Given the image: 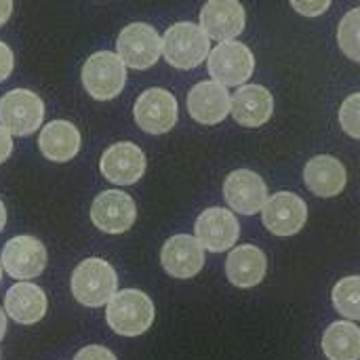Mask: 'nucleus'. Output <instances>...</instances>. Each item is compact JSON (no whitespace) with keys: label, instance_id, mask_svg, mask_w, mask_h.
Segmentation results:
<instances>
[{"label":"nucleus","instance_id":"nucleus-1","mask_svg":"<svg viewBox=\"0 0 360 360\" xmlns=\"http://www.w3.org/2000/svg\"><path fill=\"white\" fill-rule=\"evenodd\" d=\"M105 306L108 327L122 338L143 335L152 327L156 316L154 302L139 289L116 291Z\"/></svg>","mask_w":360,"mask_h":360},{"label":"nucleus","instance_id":"nucleus-2","mask_svg":"<svg viewBox=\"0 0 360 360\" xmlns=\"http://www.w3.org/2000/svg\"><path fill=\"white\" fill-rule=\"evenodd\" d=\"M72 295L86 308H101L118 291V274L110 262L101 257L82 259L70 278Z\"/></svg>","mask_w":360,"mask_h":360},{"label":"nucleus","instance_id":"nucleus-3","mask_svg":"<svg viewBox=\"0 0 360 360\" xmlns=\"http://www.w3.org/2000/svg\"><path fill=\"white\" fill-rule=\"evenodd\" d=\"M211 51V40L200 25L192 21H179L171 25L162 36V55L169 65L177 70L198 68Z\"/></svg>","mask_w":360,"mask_h":360},{"label":"nucleus","instance_id":"nucleus-4","mask_svg":"<svg viewBox=\"0 0 360 360\" xmlns=\"http://www.w3.org/2000/svg\"><path fill=\"white\" fill-rule=\"evenodd\" d=\"M209 63L207 70L211 78L219 84L228 86H240L245 84L255 70V57L253 51L238 42V40H224L207 55Z\"/></svg>","mask_w":360,"mask_h":360},{"label":"nucleus","instance_id":"nucleus-5","mask_svg":"<svg viewBox=\"0 0 360 360\" xmlns=\"http://www.w3.org/2000/svg\"><path fill=\"white\" fill-rule=\"evenodd\" d=\"M84 91L97 101H110L118 97L127 84V68L116 53H93L82 65Z\"/></svg>","mask_w":360,"mask_h":360},{"label":"nucleus","instance_id":"nucleus-6","mask_svg":"<svg viewBox=\"0 0 360 360\" xmlns=\"http://www.w3.org/2000/svg\"><path fill=\"white\" fill-rule=\"evenodd\" d=\"M116 55L124 63V68L148 70L156 65L162 55V38L148 23L141 21L129 23L118 34Z\"/></svg>","mask_w":360,"mask_h":360},{"label":"nucleus","instance_id":"nucleus-7","mask_svg":"<svg viewBox=\"0 0 360 360\" xmlns=\"http://www.w3.org/2000/svg\"><path fill=\"white\" fill-rule=\"evenodd\" d=\"M44 120L42 99L27 89H13L0 97V124L17 137H27Z\"/></svg>","mask_w":360,"mask_h":360},{"label":"nucleus","instance_id":"nucleus-8","mask_svg":"<svg viewBox=\"0 0 360 360\" xmlns=\"http://www.w3.org/2000/svg\"><path fill=\"white\" fill-rule=\"evenodd\" d=\"M133 116L141 131L150 135H162V133H169L177 124L179 105L173 93L160 86H154V89L143 91L137 97Z\"/></svg>","mask_w":360,"mask_h":360},{"label":"nucleus","instance_id":"nucleus-9","mask_svg":"<svg viewBox=\"0 0 360 360\" xmlns=\"http://www.w3.org/2000/svg\"><path fill=\"white\" fill-rule=\"evenodd\" d=\"M46 247L36 236H15L11 238L0 253V266L11 278L30 281L38 278L46 268Z\"/></svg>","mask_w":360,"mask_h":360},{"label":"nucleus","instance_id":"nucleus-10","mask_svg":"<svg viewBox=\"0 0 360 360\" xmlns=\"http://www.w3.org/2000/svg\"><path fill=\"white\" fill-rule=\"evenodd\" d=\"M137 219L135 200L122 190H105L91 205V221L105 234H124Z\"/></svg>","mask_w":360,"mask_h":360},{"label":"nucleus","instance_id":"nucleus-11","mask_svg":"<svg viewBox=\"0 0 360 360\" xmlns=\"http://www.w3.org/2000/svg\"><path fill=\"white\" fill-rule=\"evenodd\" d=\"M198 245L209 253H224L232 249L240 236V224L236 215L224 207L205 209L194 226Z\"/></svg>","mask_w":360,"mask_h":360},{"label":"nucleus","instance_id":"nucleus-12","mask_svg":"<svg viewBox=\"0 0 360 360\" xmlns=\"http://www.w3.org/2000/svg\"><path fill=\"white\" fill-rule=\"evenodd\" d=\"M262 219L274 236L287 238L297 234L306 226L308 205L302 196L293 192H276L274 196H268V200L264 202Z\"/></svg>","mask_w":360,"mask_h":360},{"label":"nucleus","instance_id":"nucleus-13","mask_svg":"<svg viewBox=\"0 0 360 360\" xmlns=\"http://www.w3.org/2000/svg\"><path fill=\"white\" fill-rule=\"evenodd\" d=\"M224 200L240 215H255L268 200V186L259 173L236 169L224 181Z\"/></svg>","mask_w":360,"mask_h":360},{"label":"nucleus","instance_id":"nucleus-14","mask_svg":"<svg viewBox=\"0 0 360 360\" xmlns=\"http://www.w3.org/2000/svg\"><path fill=\"white\" fill-rule=\"evenodd\" d=\"M146 154L133 141H118L110 146L99 160L101 175L116 186H133L146 173Z\"/></svg>","mask_w":360,"mask_h":360},{"label":"nucleus","instance_id":"nucleus-15","mask_svg":"<svg viewBox=\"0 0 360 360\" xmlns=\"http://www.w3.org/2000/svg\"><path fill=\"white\" fill-rule=\"evenodd\" d=\"M247 25V13L240 0H207L200 8V27L209 40H234Z\"/></svg>","mask_w":360,"mask_h":360},{"label":"nucleus","instance_id":"nucleus-16","mask_svg":"<svg viewBox=\"0 0 360 360\" xmlns=\"http://www.w3.org/2000/svg\"><path fill=\"white\" fill-rule=\"evenodd\" d=\"M160 264L173 278L188 281L196 276L205 266V249L190 234L171 236L160 251Z\"/></svg>","mask_w":360,"mask_h":360},{"label":"nucleus","instance_id":"nucleus-17","mask_svg":"<svg viewBox=\"0 0 360 360\" xmlns=\"http://www.w3.org/2000/svg\"><path fill=\"white\" fill-rule=\"evenodd\" d=\"M230 112L243 127H264L274 114V97L262 84H243L230 95Z\"/></svg>","mask_w":360,"mask_h":360},{"label":"nucleus","instance_id":"nucleus-18","mask_svg":"<svg viewBox=\"0 0 360 360\" xmlns=\"http://www.w3.org/2000/svg\"><path fill=\"white\" fill-rule=\"evenodd\" d=\"M188 112L200 124H219L230 114V93L215 80H202L188 93Z\"/></svg>","mask_w":360,"mask_h":360},{"label":"nucleus","instance_id":"nucleus-19","mask_svg":"<svg viewBox=\"0 0 360 360\" xmlns=\"http://www.w3.org/2000/svg\"><path fill=\"white\" fill-rule=\"evenodd\" d=\"M304 184L312 194H316L321 198H333L346 190L348 171H346L344 162L338 160L335 156L319 154L306 162Z\"/></svg>","mask_w":360,"mask_h":360},{"label":"nucleus","instance_id":"nucleus-20","mask_svg":"<svg viewBox=\"0 0 360 360\" xmlns=\"http://www.w3.org/2000/svg\"><path fill=\"white\" fill-rule=\"evenodd\" d=\"M49 308L44 291L30 283L17 281L4 295V314L19 325H36L44 319Z\"/></svg>","mask_w":360,"mask_h":360},{"label":"nucleus","instance_id":"nucleus-21","mask_svg":"<svg viewBox=\"0 0 360 360\" xmlns=\"http://www.w3.org/2000/svg\"><path fill=\"white\" fill-rule=\"evenodd\" d=\"M268 272V257L255 245H240L226 259V276L238 289L257 287Z\"/></svg>","mask_w":360,"mask_h":360},{"label":"nucleus","instance_id":"nucleus-22","mask_svg":"<svg viewBox=\"0 0 360 360\" xmlns=\"http://www.w3.org/2000/svg\"><path fill=\"white\" fill-rule=\"evenodd\" d=\"M38 150L53 162H68L80 152V131L70 120H53L42 127Z\"/></svg>","mask_w":360,"mask_h":360},{"label":"nucleus","instance_id":"nucleus-23","mask_svg":"<svg viewBox=\"0 0 360 360\" xmlns=\"http://www.w3.org/2000/svg\"><path fill=\"white\" fill-rule=\"evenodd\" d=\"M323 352L329 360L360 359V329L354 321H338L323 333Z\"/></svg>","mask_w":360,"mask_h":360},{"label":"nucleus","instance_id":"nucleus-24","mask_svg":"<svg viewBox=\"0 0 360 360\" xmlns=\"http://www.w3.org/2000/svg\"><path fill=\"white\" fill-rule=\"evenodd\" d=\"M333 306L335 310L348 319L359 321L360 319V281L359 276H346L333 287Z\"/></svg>","mask_w":360,"mask_h":360},{"label":"nucleus","instance_id":"nucleus-25","mask_svg":"<svg viewBox=\"0 0 360 360\" xmlns=\"http://www.w3.org/2000/svg\"><path fill=\"white\" fill-rule=\"evenodd\" d=\"M359 8H352L342 21H340V27H338V42L342 46V51L352 59V61H359Z\"/></svg>","mask_w":360,"mask_h":360},{"label":"nucleus","instance_id":"nucleus-26","mask_svg":"<svg viewBox=\"0 0 360 360\" xmlns=\"http://www.w3.org/2000/svg\"><path fill=\"white\" fill-rule=\"evenodd\" d=\"M359 101L360 95L359 93H352L340 108V124L342 129L352 137V139H359L360 131H359Z\"/></svg>","mask_w":360,"mask_h":360},{"label":"nucleus","instance_id":"nucleus-27","mask_svg":"<svg viewBox=\"0 0 360 360\" xmlns=\"http://www.w3.org/2000/svg\"><path fill=\"white\" fill-rule=\"evenodd\" d=\"M291 6L304 17H321L329 11L331 0H291Z\"/></svg>","mask_w":360,"mask_h":360},{"label":"nucleus","instance_id":"nucleus-28","mask_svg":"<svg viewBox=\"0 0 360 360\" xmlns=\"http://www.w3.org/2000/svg\"><path fill=\"white\" fill-rule=\"evenodd\" d=\"M74 360H118L114 356V352L112 350H108V348H103V346H84L82 350H78L76 352V356Z\"/></svg>","mask_w":360,"mask_h":360},{"label":"nucleus","instance_id":"nucleus-29","mask_svg":"<svg viewBox=\"0 0 360 360\" xmlns=\"http://www.w3.org/2000/svg\"><path fill=\"white\" fill-rule=\"evenodd\" d=\"M13 68H15L13 51H11V46L6 42L0 40V82H4L13 74Z\"/></svg>","mask_w":360,"mask_h":360},{"label":"nucleus","instance_id":"nucleus-30","mask_svg":"<svg viewBox=\"0 0 360 360\" xmlns=\"http://www.w3.org/2000/svg\"><path fill=\"white\" fill-rule=\"evenodd\" d=\"M13 154V135L0 124V165L6 162Z\"/></svg>","mask_w":360,"mask_h":360},{"label":"nucleus","instance_id":"nucleus-31","mask_svg":"<svg viewBox=\"0 0 360 360\" xmlns=\"http://www.w3.org/2000/svg\"><path fill=\"white\" fill-rule=\"evenodd\" d=\"M11 15H13V0H0V25H4Z\"/></svg>","mask_w":360,"mask_h":360},{"label":"nucleus","instance_id":"nucleus-32","mask_svg":"<svg viewBox=\"0 0 360 360\" xmlns=\"http://www.w3.org/2000/svg\"><path fill=\"white\" fill-rule=\"evenodd\" d=\"M4 333H6V314H4V310L0 308V342H2V338H4Z\"/></svg>","mask_w":360,"mask_h":360},{"label":"nucleus","instance_id":"nucleus-33","mask_svg":"<svg viewBox=\"0 0 360 360\" xmlns=\"http://www.w3.org/2000/svg\"><path fill=\"white\" fill-rule=\"evenodd\" d=\"M4 226H6V207H4V202L0 200V232L4 230Z\"/></svg>","mask_w":360,"mask_h":360},{"label":"nucleus","instance_id":"nucleus-34","mask_svg":"<svg viewBox=\"0 0 360 360\" xmlns=\"http://www.w3.org/2000/svg\"><path fill=\"white\" fill-rule=\"evenodd\" d=\"M0 283H2V266H0Z\"/></svg>","mask_w":360,"mask_h":360}]
</instances>
